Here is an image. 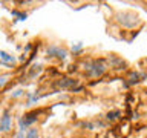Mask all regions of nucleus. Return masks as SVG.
<instances>
[{
    "label": "nucleus",
    "instance_id": "11",
    "mask_svg": "<svg viewBox=\"0 0 147 138\" xmlns=\"http://www.w3.org/2000/svg\"><path fill=\"white\" fill-rule=\"evenodd\" d=\"M12 16L17 17V20H26L28 14L26 12H17V11H12Z\"/></svg>",
    "mask_w": 147,
    "mask_h": 138
},
{
    "label": "nucleus",
    "instance_id": "14",
    "mask_svg": "<svg viewBox=\"0 0 147 138\" xmlns=\"http://www.w3.org/2000/svg\"><path fill=\"white\" fill-rule=\"evenodd\" d=\"M22 95H23V91L18 89V91H16V92L12 94V98H17V97H22Z\"/></svg>",
    "mask_w": 147,
    "mask_h": 138
},
{
    "label": "nucleus",
    "instance_id": "12",
    "mask_svg": "<svg viewBox=\"0 0 147 138\" xmlns=\"http://www.w3.org/2000/svg\"><path fill=\"white\" fill-rule=\"evenodd\" d=\"M81 49H83V43H81V41H77L75 45H72V52H80Z\"/></svg>",
    "mask_w": 147,
    "mask_h": 138
},
{
    "label": "nucleus",
    "instance_id": "3",
    "mask_svg": "<svg viewBox=\"0 0 147 138\" xmlns=\"http://www.w3.org/2000/svg\"><path fill=\"white\" fill-rule=\"evenodd\" d=\"M46 55L48 57H54V58H58V60H66L69 52L61 46H57V45H51L48 49H46Z\"/></svg>",
    "mask_w": 147,
    "mask_h": 138
},
{
    "label": "nucleus",
    "instance_id": "10",
    "mask_svg": "<svg viewBox=\"0 0 147 138\" xmlns=\"http://www.w3.org/2000/svg\"><path fill=\"white\" fill-rule=\"evenodd\" d=\"M9 78H11V75H9V74H5V75H0V89H2V87H3L5 85H6Z\"/></svg>",
    "mask_w": 147,
    "mask_h": 138
},
{
    "label": "nucleus",
    "instance_id": "4",
    "mask_svg": "<svg viewBox=\"0 0 147 138\" xmlns=\"http://www.w3.org/2000/svg\"><path fill=\"white\" fill-rule=\"evenodd\" d=\"M118 22L126 28H133L138 23V17L132 12H121L118 14Z\"/></svg>",
    "mask_w": 147,
    "mask_h": 138
},
{
    "label": "nucleus",
    "instance_id": "2",
    "mask_svg": "<svg viewBox=\"0 0 147 138\" xmlns=\"http://www.w3.org/2000/svg\"><path fill=\"white\" fill-rule=\"evenodd\" d=\"M37 120H38V114H37V110L22 115V117L18 118V131L25 132V129H29V126H32Z\"/></svg>",
    "mask_w": 147,
    "mask_h": 138
},
{
    "label": "nucleus",
    "instance_id": "6",
    "mask_svg": "<svg viewBox=\"0 0 147 138\" xmlns=\"http://www.w3.org/2000/svg\"><path fill=\"white\" fill-rule=\"evenodd\" d=\"M17 63V58L11 55L6 51H0V64L2 66H6V68H14V64Z\"/></svg>",
    "mask_w": 147,
    "mask_h": 138
},
{
    "label": "nucleus",
    "instance_id": "8",
    "mask_svg": "<svg viewBox=\"0 0 147 138\" xmlns=\"http://www.w3.org/2000/svg\"><path fill=\"white\" fill-rule=\"evenodd\" d=\"M25 137L26 138H40V131L37 127H29L25 132Z\"/></svg>",
    "mask_w": 147,
    "mask_h": 138
},
{
    "label": "nucleus",
    "instance_id": "13",
    "mask_svg": "<svg viewBox=\"0 0 147 138\" xmlns=\"http://www.w3.org/2000/svg\"><path fill=\"white\" fill-rule=\"evenodd\" d=\"M138 81V74H132V77H130V81H129V85H133V83H136Z\"/></svg>",
    "mask_w": 147,
    "mask_h": 138
},
{
    "label": "nucleus",
    "instance_id": "5",
    "mask_svg": "<svg viewBox=\"0 0 147 138\" xmlns=\"http://www.w3.org/2000/svg\"><path fill=\"white\" fill-rule=\"evenodd\" d=\"M12 129V117L9 114V110L6 109L5 112L2 114V118H0V132L6 133Z\"/></svg>",
    "mask_w": 147,
    "mask_h": 138
},
{
    "label": "nucleus",
    "instance_id": "16",
    "mask_svg": "<svg viewBox=\"0 0 147 138\" xmlns=\"http://www.w3.org/2000/svg\"><path fill=\"white\" fill-rule=\"evenodd\" d=\"M0 118H2V115H0Z\"/></svg>",
    "mask_w": 147,
    "mask_h": 138
},
{
    "label": "nucleus",
    "instance_id": "15",
    "mask_svg": "<svg viewBox=\"0 0 147 138\" xmlns=\"http://www.w3.org/2000/svg\"><path fill=\"white\" fill-rule=\"evenodd\" d=\"M16 138H26V137H25V132H23V131H18Z\"/></svg>",
    "mask_w": 147,
    "mask_h": 138
},
{
    "label": "nucleus",
    "instance_id": "1",
    "mask_svg": "<svg viewBox=\"0 0 147 138\" xmlns=\"http://www.w3.org/2000/svg\"><path fill=\"white\" fill-rule=\"evenodd\" d=\"M84 69H86V74L87 77H101L103 74L106 72L107 69V64H106L104 60H89V62L84 63Z\"/></svg>",
    "mask_w": 147,
    "mask_h": 138
},
{
    "label": "nucleus",
    "instance_id": "7",
    "mask_svg": "<svg viewBox=\"0 0 147 138\" xmlns=\"http://www.w3.org/2000/svg\"><path fill=\"white\" fill-rule=\"evenodd\" d=\"M78 85V80L75 78H60V80L55 81V86L60 87V89H74V86Z\"/></svg>",
    "mask_w": 147,
    "mask_h": 138
},
{
    "label": "nucleus",
    "instance_id": "9",
    "mask_svg": "<svg viewBox=\"0 0 147 138\" xmlns=\"http://www.w3.org/2000/svg\"><path fill=\"white\" fill-rule=\"evenodd\" d=\"M119 115H121V112H119V110H113V112H109L106 118H107L109 121H115V120H118Z\"/></svg>",
    "mask_w": 147,
    "mask_h": 138
}]
</instances>
